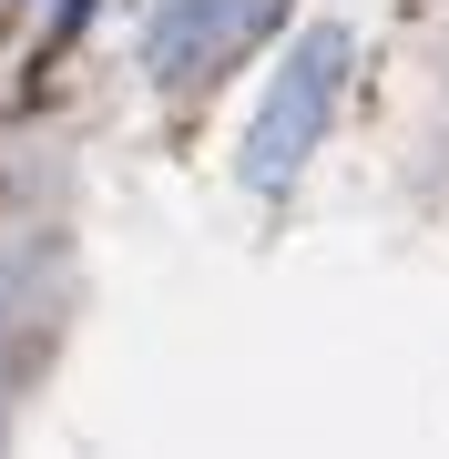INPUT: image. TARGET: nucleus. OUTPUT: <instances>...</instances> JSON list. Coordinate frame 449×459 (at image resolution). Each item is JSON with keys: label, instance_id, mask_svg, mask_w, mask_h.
Instances as JSON below:
<instances>
[{"label": "nucleus", "instance_id": "nucleus-1", "mask_svg": "<svg viewBox=\"0 0 449 459\" xmlns=\"http://www.w3.org/2000/svg\"><path fill=\"white\" fill-rule=\"evenodd\" d=\"M337 82H348V31L327 21V31H307L297 51H286V72H276L266 113H255V133H246V184H255V195L297 184V164L316 153V133H327Z\"/></svg>", "mask_w": 449, "mask_h": 459}, {"label": "nucleus", "instance_id": "nucleus-2", "mask_svg": "<svg viewBox=\"0 0 449 459\" xmlns=\"http://www.w3.org/2000/svg\"><path fill=\"white\" fill-rule=\"evenodd\" d=\"M276 11H286V0H164V11H153V41H143L153 82H164V92L215 82L225 62H246V51L276 31Z\"/></svg>", "mask_w": 449, "mask_h": 459}]
</instances>
